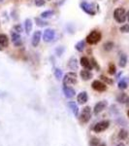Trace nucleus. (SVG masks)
Segmentation results:
<instances>
[{"label": "nucleus", "instance_id": "f257e3e1", "mask_svg": "<svg viewBox=\"0 0 129 146\" xmlns=\"http://www.w3.org/2000/svg\"><path fill=\"white\" fill-rule=\"evenodd\" d=\"M101 38H102L101 32L98 31V30H92V31L88 34V36L86 38V42L90 44V45H94V44H97L101 40Z\"/></svg>", "mask_w": 129, "mask_h": 146}, {"label": "nucleus", "instance_id": "f03ea898", "mask_svg": "<svg viewBox=\"0 0 129 146\" xmlns=\"http://www.w3.org/2000/svg\"><path fill=\"white\" fill-rule=\"evenodd\" d=\"M63 86H72L77 83V73L76 72H68L62 78Z\"/></svg>", "mask_w": 129, "mask_h": 146}, {"label": "nucleus", "instance_id": "7ed1b4c3", "mask_svg": "<svg viewBox=\"0 0 129 146\" xmlns=\"http://www.w3.org/2000/svg\"><path fill=\"white\" fill-rule=\"evenodd\" d=\"M114 18L119 23H123L126 20V11L124 10V8H116L114 12Z\"/></svg>", "mask_w": 129, "mask_h": 146}, {"label": "nucleus", "instance_id": "20e7f679", "mask_svg": "<svg viewBox=\"0 0 129 146\" xmlns=\"http://www.w3.org/2000/svg\"><path fill=\"white\" fill-rule=\"evenodd\" d=\"M91 118V108L90 106H86L82 110L81 114L79 116V120L82 124H86Z\"/></svg>", "mask_w": 129, "mask_h": 146}, {"label": "nucleus", "instance_id": "39448f33", "mask_svg": "<svg viewBox=\"0 0 129 146\" xmlns=\"http://www.w3.org/2000/svg\"><path fill=\"white\" fill-rule=\"evenodd\" d=\"M80 7H81V9L84 12V13L88 14V15H90V16H94L96 14V11H95L94 7H93V4H91V3L83 1L81 4H80Z\"/></svg>", "mask_w": 129, "mask_h": 146}, {"label": "nucleus", "instance_id": "423d86ee", "mask_svg": "<svg viewBox=\"0 0 129 146\" xmlns=\"http://www.w3.org/2000/svg\"><path fill=\"white\" fill-rule=\"evenodd\" d=\"M110 126V121L108 120H104V121H101V122H98L97 124H95V126L93 127V131L94 133H102V131H106V129L109 128Z\"/></svg>", "mask_w": 129, "mask_h": 146}, {"label": "nucleus", "instance_id": "0eeeda50", "mask_svg": "<svg viewBox=\"0 0 129 146\" xmlns=\"http://www.w3.org/2000/svg\"><path fill=\"white\" fill-rule=\"evenodd\" d=\"M55 31L53 29H51V28H47L45 31L43 32V40L45 42H51L53 39H55Z\"/></svg>", "mask_w": 129, "mask_h": 146}, {"label": "nucleus", "instance_id": "6e6552de", "mask_svg": "<svg viewBox=\"0 0 129 146\" xmlns=\"http://www.w3.org/2000/svg\"><path fill=\"white\" fill-rule=\"evenodd\" d=\"M91 87H92L93 90L97 91V92H105L107 90V86L105 83H103L100 80H94L91 84Z\"/></svg>", "mask_w": 129, "mask_h": 146}, {"label": "nucleus", "instance_id": "1a4fd4ad", "mask_svg": "<svg viewBox=\"0 0 129 146\" xmlns=\"http://www.w3.org/2000/svg\"><path fill=\"white\" fill-rule=\"evenodd\" d=\"M107 106H108V102H107L106 100L99 101V102H97L94 105V108H93V113H94L95 115L99 114V113L102 112L103 110H104Z\"/></svg>", "mask_w": 129, "mask_h": 146}, {"label": "nucleus", "instance_id": "9d476101", "mask_svg": "<svg viewBox=\"0 0 129 146\" xmlns=\"http://www.w3.org/2000/svg\"><path fill=\"white\" fill-rule=\"evenodd\" d=\"M42 39V31L40 30H37L33 33V36H32V40H31V44L33 47H38L40 41Z\"/></svg>", "mask_w": 129, "mask_h": 146}, {"label": "nucleus", "instance_id": "9b49d317", "mask_svg": "<svg viewBox=\"0 0 129 146\" xmlns=\"http://www.w3.org/2000/svg\"><path fill=\"white\" fill-rule=\"evenodd\" d=\"M63 94L67 98H72L76 96V92L70 86H63Z\"/></svg>", "mask_w": 129, "mask_h": 146}, {"label": "nucleus", "instance_id": "f8f14e48", "mask_svg": "<svg viewBox=\"0 0 129 146\" xmlns=\"http://www.w3.org/2000/svg\"><path fill=\"white\" fill-rule=\"evenodd\" d=\"M9 46V38L6 34H0V51H3Z\"/></svg>", "mask_w": 129, "mask_h": 146}, {"label": "nucleus", "instance_id": "ddd939ff", "mask_svg": "<svg viewBox=\"0 0 129 146\" xmlns=\"http://www.w3.org/2000/svg\"><path fill=\"white\" fill-rule=\"evenodd\" d=\"M80 63H81L82 66H83L84 68H86V69H88V70L93 69L92 65H91L90 60H88V58H86V56H82L81 60H80Z\"/></svg>", "mask_w": 129, "mask_h": 146}, {"label": "nucleus", "instance_id": "4468645a", "mask_svg": "<svg viewBox=\"0 0 129 146\" xmlns=\"http://www.w3.org/2000/svg\"><path fill=\"white\" fill-rule=\"evenodd\" d=\"M116 101L122 104H128L129 103V96L125 93H120L116 96Z\"/></svg>", "mask_w": 129, "mask_h": 146}, {"label": "nucleus", "instance_id": "2eb2a0df", "mask_svg": "<svg viewBox=\"0 0 129 146\" xmlns=\"http://www.w3.org/2000/svg\"><path fill=\"white\" fill-rule=\"evenodd\" d=\"M80 76H81V78L84 80V81H88V80H90L92 78V73H91L88 69H83L81 70V72H80Z\"/></svg>", "mask_w": 129, "mask_h": 146}, {"label": "nucleus", "instance_id": "dca6fc26", "mask_svg": "<svg viewBox=\"0 0 129 146\" xmlns=\"http://www.w3.org/2000/svg\"><path fill=\"white\" fill-rule=\"evenodd\" d=\"M77 100L80 104H84L86 102H88V93L86 92H82L80 93L78 96H77Z\"/></svg>", "mask_w": 129, "mask_h": 146}, {"label": "nucleus", "instance_id": "f3484780", "mask_svg": "<svg viewBox=\"0 0 129 146\" xmlns=\"http://www.w3.org/2000/svg\"><path fill=\"white\" fill-rule=\"evenodd\" d=\"M11 39L16 46H20V44H22V40H20V33H17V32H15V31H12L11 32Z\"/></svg>", "mask_w": 129, "mask_h": 146}, {"label": "nucleus", "instance_id": "a211bd4d", "mask_svg": "<svg viewBox=\"0 0 129 146\" xmlns=\"http://www.w3.org/2000/svg\"><path fill=\"white\" fill-rule=\"evenodd\" d=\"M68 106H69L70 109L72 110V112H73L75 117L79 116V107L75 101H69V102H68Z\"/></svg>", "mask_w": 129, "mask_h": 146}, {"label": "nucleus", "instance_id": "6ab92c4d", "mask_svg": "<svg viewBox=\"0 0 129 146\" xmlns=\"http://www.w3.org/2000/svg\"><path fill=\"white\" fill-rule=\"evenodd\" d=\"M68 66L71 68L72 70H77L78 69V60L75 58H71L68 62Z\"/></svg>", "mask_w": 129, "mask_h": 146}, {"label": "nucleus", "instance_id": "aec40b11", "mask_svg": "<svg viewBox=\"0 0 129 146\" xmlns=\"http://www.w3.org/2000/svg\"><path fill=\"white\" fill-rule=\"evenodd\" d=\"M24 27H25V32H26L27 34H29L32 29V21L30 20V19H26V20H25Z\"/></svg>", "mask_w": 129, "mask_h": 146}, {"label": "nucleus", "instance_id": "412c9836", "mask_svg": "<svg viewBox=\"0 0 129 146\" xmlns=\"http://www.w3.org/2000/svg\"><path fill=\"white\" fill-rule=\"evenodd\" d=\"M118 89H120V90H125V89L128 87V80H127V78H123L122 80H120V81L118 82Z\"/></svg>", "mask_w": 129, "mask_h": 146}, {"label": "nucleus", "instance_id": "4be33fe9", "mask_svg": "<svg viewBox=\"0 0 129 146\" xmlns=\"http://www.w3.org/2000/svg\"><path fill=\"white\" fill-rule=\"evenodd\" d=\"M84 47H86V41L82 40V41L78 42V43L75 45V49L78 52H83L84 50Z\"/></svg>", "mask_w": 129, "mask_h": 146}, {"label": "nucleus", "instance_id": "5701e85b", "mask_svg": "<svg viewBox=\"0 0 129 146\" xmlns=\"http://www.w3.org/2000/svg\"><path fill=\"white\" fill-rule=\"evenodd\" d=\"M126 62H127V56L122 54V55L120 56V58H119V62H118L119 66H120V67H125Z\"/></svg>", "mask_w": 129, "mask_h": 146}, {"label": "nucleus", "instance_id": "b1692460", "mask_svg": "<svg viewBox=\"0 0 129 146\" xmlns=\"http://www.w3.org/2000/svg\"><path fill=\"white\" fill-rule=\"evenodd\" d=\"M53 11L51 10H47V11H44L43 13L41 14V18L44 19V20H46V19H50L51 16H53Z\"/></svg>", "mask_w": 129, "mask_h": 146}, {"label": "nucleus", "instance_id": "393cba45", "mask_svg": "<svg viewBox=\"0 0 129 146\" xmlns=\"http://www.w3.org/2000/svg\"><path fill=\"white\" fill-rule=\"evenodd\" d=\"M127 136H128V131H126V129H121L120 131H119V133H118V138H119V139L124 140V139H126V138H127Z\"/></svg>", "mask_w": 129, "mask_h": 146}, {"label": "nucleus", "instance_id": "a878e982", "mask_svg": "<svg viewBox=\"0 0 129 146\" xmlns=\"http://www.w3.org/2000/svg\"><path fill=\"white\" fill-rule=\"evenodd\" d=\"M53 74H55V78L58 80V81H60L63 77H62V70L59 69V68H55V70H53Z\"/></svg>", "mask_w": 129, "mask_h": 146}, {"label": "nucleus", "instance_id": "bb28decb", "mask_svg": "<svg viewBox=\"0 0 129 146\" xmlns=\"http://www.w3.org/2000/svg\"><path fill=\"white\" fill-rule=\"evenodd\" d=\"M35 21H36L37 25H39V27H46V25H49V23L47 22H45L44 19H42V18H36L35 19Z\"/></svg>", "mask_w": 129, "mask_h": 146}, {"label": "nucleus", "instance_id": "cd10ccee", "mask_svg": "<svg viewBox=\"0 0 129 146\" xmlns=\"http://www.w3.org/2000/svg\"><path fill=\"white\" fill-rule=\"evenodd\" d=\"M108 72H109V74H111V75L116 74V65H115L114 63H110V64H109V68H108Z\"/></svg>", "mask_w": 129, "mask_h": 146}, {"label": "nucleus", "instance_id": "c85d7f7f", "mask_svg": "<svg viewBox=\"0 0 129 146\" xmlns=\"http://www.w3.org/2000/svg\"><path fill=\"white\" fill-rule=\"evenodd\" d=\"M100 79H101L103 81V83H105V84H108V85H113V84H114V81H113L112 79L108 78V77L104 76V75H101V76H100Z\"/></svg>", "mask_w": 129, "mask_h": 146}, {"label": "nucleus", "instance_id": "c756f323", "mask_svg": "<svg viewBox=\"0 0 129 146\" xmlns=\"http://www.w3.org/2000/svg\"><path fill=\"white\" fill-rule=\"evenodd\" d=\"M103 47H104V50L105 51H111L113 48H114V43H113V42H106V43L104 44V45H103Z\"/></svg>", "mask_w": 129, "mask_h": 146}, {"label": "nucleus", "instance_id": "7c9ffc66", "mask_svg": "<svg viewBox=\"0 0 129 146\" xmlns=\"http://www.w3.org/2000/svg\"><path fill=\"white\" fill-rule=\"evenodd\" d=\"M100 140L97 137H92L90 141V146H99Z\"/></svg>", "mask_w": 129, "mask_h": 146}, {"label": "nucleus", "instance_id": "2f4dec72", "mask_svg": "<svg viewBox=\"0 0 129 146\" xmlns=\"http://www.w3.org/2000/svg\"><path fill=\"white\" fill-rule=\"evenodd\" d=\"M13 31L17 32V33H22V25H16L15 27H13Z\"/></svg>", "mask_w": 129, "mask_h": 146}, {"label": "nucleus", "instance_id": "473e14b6", "mask_svg": "<svg viewBox=\"0 0 129 146\" xmlns=\"http://www.w3.org/2000/svg\"><path fill=\"white\" fill-rule=\"evenodd\" d=\"M64 51H65L64 47H57L55 49V54L57 55V56H61L62 54L64 53Z\"/></svg>", "mask_w": 129, "mask_h": 146}, {"label": "nucleus", "instance_id": "72a5a7b5", "mask_svg": "<svg viewBox=\"0 0 129 146\" xmlns=\"http://www.w3.org/2000/svg\"><path fill=\"white\" fill-rule=\"evenodd\" d=\"M90 62H91V65H92L93 68H95L96 70H100V66L98 65V63H97V62H96V60L94 58H91Z\"/></svg>", "mask_w": 129, "mask_h": 146}, {"label": "nucleus", "instance_id": "f704fd0d", "mask_svg": "<svg viewBox=\"0 0 129 146\" xmlns=\"http://www.w3.org/2000/svg\"><path fill=\"white\" fill-rule=\"evenodd\" d=\"M119 30H120L122 33H129V25H122V27L119 28Z\"/></svg>", "mask_w": 129, "mask_h": 146}, {"label": "nucleus", "instance_id": "c9c22d12", "mask_svg": "<svg viewBox=\"0 0 129 146\" xmlns=\"http://www.w3.org/2000/svg\"><path fill=\"white\" fill-rule=\"evenodd\" d=\"M46 3L45 0H35V5L38 6V7H41V6H44Z\"/></svg>", "mask_w": 129, "mask_h": 146}, {"label": "nucleus", "instance_id": "e433bc0d", "mask_svg": "<svg viewBox=\"0 0 129 146\" xmlns=\"http://www.w3.org/2000/svg\"><path fill=\"white\" fill-rule=\"evenodd\" d=\"M126 20H127V22L129 23V11L126 12Z\"/></svg>", "mask_w": 129, "mask_h": 146}, {"label": "nucleus", "instance_id": "4c0bfd02", "mask_svg": "<svg viewBox=\"0 0 129 146\" xmlns=\"http://www.w3.org/2000/svg\"><path fill=\"white\" fill-rule=\"evenodd\" d=\"M116 146H125V145H124L123 143H118V144L116 145Z\"/></svg>", "mask_w": 129, "mask_h": 146}, {"label": "nucleus", "instance_id": "58836bf2", "mask_svg": "<svg viewBox=\"0 0 129 146\" xmlns=\"http://www.w3.org/2000/svg\"><path fill=\"white\" fill-rule=\"evenodd\" d=\"M99 146H106V144H105V143H102V144H100Z\"/></svg>", "mask_w": 129, "mask_h": 146}, {"label": "nucleus", "instance_id": "ea45409f", "mask_svg": "<svg viewBox=\"0 0 129 146\" xmlns=\"http://www.w3.org/2000/svg\"><path fill=\"white\" fill-rule=\"evenodd\" d=\"M127 115H128V117H129V110H128V111H127Z\"/></svg>", "mask_w": 129, "mask_h": 146}, {"label": "nucleus", "instance_id": "a19ab883", "mask_svg": "<svg viewBox=\"0 0 129 146\" xmlns=\"http://www.w3.org/2000/svg\"><path fill=\"white\" fill-rule=\"evenodd\" d=\"M0 2H3V0H0Z\"/></svg>", "mask_w": 129, "mask_h": 146}, {"label": "nucleus", "instance_id": "79ce46f5", "mask_svg": "<svg viewBox=\"0 0 129 146\" xmlns=\"http://www.w3.org/2000/svg\"><path fill=\"white\" fill-rule=\"evenodd\" d=\"M49 1H51V0H49Z\"/></svg>", "mask_w": 129, "mask_h": 146}, {"label": "nucleus", "instance_id": "37998d69", "mask_svg": "<svg viewBox=\"0 0 129 146\" xmlns=\"http://www.w3.org/2000/svg\"></svg>", "mask_w": 129, "mask_h": 146}]
</instances>
